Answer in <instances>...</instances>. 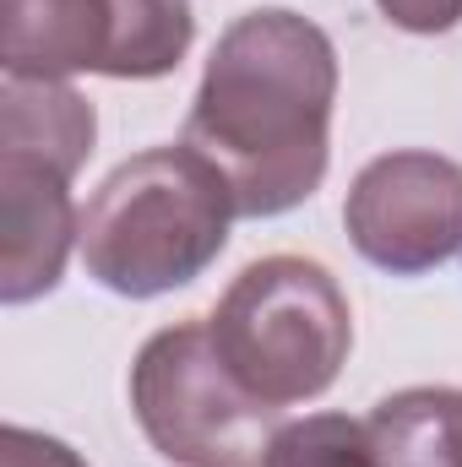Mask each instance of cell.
<instances>
[{"label":"cell","mask_w":462,"mask_h":467,"mask_svg":"<svg viewBox=\"0 0 462 467\" xmlns=\"http://www.w3.org/2000/svg\"><path fill=\"white\" fill-rule=\"evenodd\" d=\"M185 44V0H5V77H163Z\"/></svg>","instance_id":"cell-5"},{"label":"cell","mask_w":462,"mask_h":467,"mask_svg":"<svg viewBox=\"0 0 462 467\" xmlns=\"http://www.w3.org/2000/svg\"><path fill=\"white\" fill-rule=\"evenodd\" d=\"M213 343L261 402L283 408L338 380L348 358V299L327 266L272 255L234 277L213 316Z\"/></svg>","instance_id":"cell-3"},{"label":"cell","mask_w":462,"mask_h":467,"mask_svg":"<svg viewBox=\"0 0 462 467\" xmlns=\"http://www.w3.org/2000/svg\"><path fill=\"white\" fill-rule=\"evenodd\" d=\"M93 141V109L55 77H5V152H27L71 174Z\"/></svg>","instance_id":"cell-9"},{"label":"cell","mask_w":462,"mask_h":467,"mask_svg":"<svg viewBox=\"0 0 462 467\" xmlns=\"http://www.w3.org/2000/svg\"><path fill=\"white\" fill-rule=\"evenodd\" d=\"M375 467H462V391L414 386L370 413Z\"/></svg>","instance_id":"cell-8"},{"label":"cell","mask_w":462,"mask_h":467,"mask_svg":"<svg viewBox=\"0 0 462 467\" xmlns=\"http://www.w3.org/2000/svg\"><path fill=\"white\" fill-rule=\"evenodd\" d=\"M381 11L408 33H441L462 22V0H381Z\"/></svg>","instance_id":"cell-11"},{"label":"cell","mask_w":462,"mask_h":467,"mask_svg":"<svg viewBox=\"0 0 462 467\" xmlns=\"http://www.w3.org/2000/svg\"><path fill=\"white\" fill-rule=\"evenodd\" d=\"M332 93L338 60L327 33L294 11H250L207 60L185 147L229 180L239 218H278L327 174Z\"/></svg>","instance_id":"cell-1"},{"label":"cell","mask_w":462,"mask_h":467,"mask_svg":"<svg viewBox=\"0 0 462 467\" xmlns=\"http://www.w3.org/2000/svg\"><path fill=\"white\" fill-rule=\"evenodd\" d=\"M261 467H375V451H370L364 424L338 419V413H316V419L283 424Z\"/></svg>","instance_id":"cell-10"},{"label":"cell","mask_w":462,"mask_h":467,"mask_svg":"<svg viewBox=\"0 0 462 467\" xmlns=\"http://www.w3.org/2000/svg\"><path fill=\"white\" fill-rule=\"evenodd\" d=\"M353 244L386 272H430L462 250V169L430 152L375 158L348 196Z\"/></svg>","instance_id":"cell-6"},{"label":"cell","mask_w":462,"mask_h":467,"mask_svg":"<svg viewBox=\"0 0 462 467\" xmlns=\"http://www.w3.org/2000/svg\"><path fill=\"white\" fill-rule=\"evenodd\" d=\"M131 402L147 441L180 467H261L278 435V408L234 375L202 321L169 327L142 348Z\"/></svg>","instance_id":"cell-4"},{"label":"cell","mask_w":462,"mask_h":467,"mask_svg":"<svg viewBox=\"0 0 462 467\" xmlns=\"http://www.w3.org/2000/svg\"><path fill=\"white\" fill-rule=\"evenodd\" d=\"M234 191L191 147H152L99 185L82 213L88 272L131 299L191 283L229 239Z\"/></svg>","instance_id":"cell-2"},{"label":"cell","mask_w":462,"mask_h":467,"mask_svg":"<svg viewBox=\"0 0 462 467\" xmlns=\"http://www.w3.org/2000/svg\"><path fill=\"white\" fill-rule=\"evenodd\" d=\"M55 163L5 152V299L22 305L60 283L71 250V196Z\"/></svg>","instance_id":"cell-7"}]
</instances>
